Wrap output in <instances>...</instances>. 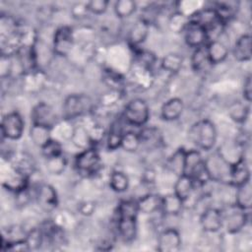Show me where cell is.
<instances>
[{
	"mask_svg": "<svg viewBox=\"0 0 252 252\" xmlns=\"http://www.w3.org/2000/svg\"><path fill=\"white\" fill-rule=\"evenodd\" d=\"M185 109V104L182 98L174 96L165 100L160 107V117L166 122H172L180 118Z\"/></svg>",
	"mask_w": 252,
	"mask_h": 252,
	"instance_id": "cell-17",
	"label": "cell"
},
{
	"mask_svg": "<svg viewBox=\"0 0 252 252\" xmlns=\"http://www.w3.org/2000/svg\"><path fill=\"white\" fill-rule=\"evenodd\" d=\"M188 22L189 15H186L181 11H175L169 15L167 20V27L173 33H182Z\"/></svg>",
	"mask_w": 252,
	"mask_h": 252,
	"instance_id": "cell-32",
	"label": "cell"
},
{
	"mask_svg": "<svg viewBox=\"0 0 252 252\" xmlns=\"http://www.w3.org/2000/svg\"><path fill=\"white\" fill-rule=\"evenodd\" d=\"M249 180H251L250 166L248 160L245 158H242L230 164L229 186L235 188Z\"/></svg>",
	"mask_w": 252,
	"mask_h": 252,
	"instance_id": "cell-16",
	"label": "cell"
},
{
	"mask_svg": "<svg viewBox=\"0 0 252 252\" xmlns=\"http://www.w3.org/2000/svg\"><path fill=\"white\" fill-rule=\"evenodd\" d=\"M142 146L141 139L139 136V133L134 132V131H125L121 144H120V149L127 153H136L140 147Z\"/></svg>",
	"mask_w": 252,
	"mask_h": 252,
	"instance_id": "cell-35",
	"label": "cell"
},
{
	"mask_svg": "<svg viewBox=\"0 0 252 252\" xmlns=\"http://www.w3.org/2000/svg\"><path fill=\"white\" fill-rule=\"evenodd\" d=\"M68 161L64 155L53 157L45 159V169L50 175H61L67 167Z\"/></svg>",
	"mask_w": 252,
	"mask_h": 252,
	"instance_id": "cell-34",
	"label": "cell"
},
{
	"mask_svg": "<svg viewBox=\"0 0 252 252\" xmlns=\"http://www.w3.org/2000/svg\"><path fill=\"white\" fill-rule=\"evenodd\" d=\"M222 211V228L228 234H237L246 227L249 221V212L234 204Z\"/></svg>",
	"mask_w": 252,
	"mask_h": 252,
	"instance_id": "cell-6",
	"label": "cell"
},
{
	"mask_svg": "<svg viewBox=\"0 0 252 252\" xmlns=\"http://www.w3.org/2000/svg\"><path fill=\"white\" fill-rule=\"evenodd\" d=\"M70 14H71L72 18L75 19V20H83V19H85L90 14V12L88 10L87 2H77V3H74L71 6Z\"/></svg>",
	"mask_w": 252,
	"mask_h": 252,
	"instance_id": "cell-42",
	"label": "cell"
},
{
	"mask_svg": "<svg viewBox=\"0 0 252 252\" xmlns=\"http://www.w3.org/2000/svg\"><path fill=\"white\" fill-rule=\"evenodd\" d=\"M10 162V166L18 171L19 173L31 178L32 173L34 172V162L32 157L27 154H12L8 158Z\"/></svg>",
	"mask_w": 252,
	"mask_h": 252,
	"instance_id": "cell-20",
	"label": "cell"
},
{
	"mask_svg": "<svg viewBox=\"0 0 252 252\" xmlns=\"http://www.w3.org/2000/svg\"><path fill=\"white\" fill-rule=\"evenodd\" d=\"M206 50L211 65H218L222 63L225 61L229 53L228 46L219 38L210 40L206 44Z\"/></svg>",
	"mask_w": 252,
	"mask_h": 252,
	"instance_id": "cell-18",
	"label": "cell"
},
{
	"mask_svg": "<svg viewBox=\"0 0 252 252\" xmlns=\"http://www.w3.org/2000/svg\"><path fill=\"white\" fill-rule=\"evenodd\" d=\"M184 64V57L178 52H168L160 59V68L170 74L178 73Z\"/></svg>",
	"mask_w": 252,
	"mask_h": 252,
	"instance_id": "cell-29",
	"label": "cell"
},
{
	"mask_svg": "<svg viewBox=\"0 0 252 252\" xmlns=\"http://www.w3.org/2000/svg\"><path fill=\"white\" fill-rule=\"evenodd\" d=\"M40 152L45 159L50 158L63 155V146L58 139L52 138L42 148H40Z\"/></svg>",
	"mask_w": 252,
	"mask_h": 252,
	"instance_id": "cell-39",
	"label": "cell"
},
{
	"mask_svg": "<svg viewBox=\"0 0 252 252\" xmlns=\"http://www.w3.org/2000/svg\"><path fill=\"white\" fill-rule=\"evenodd\" d=\"M108 186L115 193H124L130 186L129 176L121 170H113L109 175Z\"/></svg>",
	"mask_w": 252,
	"mask_h": 252,
	"instance_id": "cell-31",
	"label": "cell"
},
{
	"mask_svg": "<svg viewBox=\"0 0 252 252\" xmlns=\"http://www.w3.org/2000/svg\"><path fill=\"white\" fill-rule=\"evenodd\" d=\"M137 10V3L134 0H117L113 5V11L117 18L127 19Z\"/></svg>",
	"mask_w": 252,
	"mask_h": 252,
	"instance_id": "cell-36",
	"label": "cell"
},
{
	"mask_svg": "<svg viewBox=\"0 0 252 252\" xmlns=\"http://www.w3.org/2000/svg\"><path fill=\"white\" fill-rule=\"evenodd\" d=\"M95 203L94 201H83L78 205V212L85 217L92 216L95 211Z\"/></svg>",
	"mask_w": 252,
	"mask_h": 252,
	"instance_id": "cell-45",
	"label": "cell"
},
{
	"mask_svg": "<svg viewBox=\"0 0 252 252\" xmlns=\"http://www.w3.org/2000/svg\"><path fill=\"white\" fill-rule=\"evenodd\" d=\"M204 161L210 181L229 185L230 163L218 151L210 154Z\"/></svg>",
	"mask_w": 252,
	"mask_h": 252,
	"instance_id": "cell-4",
	"label": "cell"
},
{
	"mask_svg": "<svg viewBox=\"0 0 252 252\" xmlns=\"http://www.w3.org/2000/svg\"><path fill=\"white\" fill-rule=\"evenodd\" d=\"M75 43V32L70 26L58 27L52 35V52L60 57L70 54Z\"/></svg>",
	"mask_w": 252,
	"mask_h": 252,
	"instance_id": "cell-7",
	"label": "cell"
},
{
	"mask_svg": "<svg viewBox=\"0 0 252 252\" xmlns=\"http://www.w3.org/2000/svg\"><path fill=\"white\" fill-rule=\"evenodd\" d=\"M190 63H191L192 70L197 73L204 71V69L208 65H211L209 62V59H208L206 45L193 50L191 58H190Z\"/></svg>",
	"mask_w": 252,
	"mask_h": 252,
	"instance_id": "cell-33",
	"label": "cell"
},
{
	"mask_svg": "<svg viewBox=\"0 0 252 252\" xmlns=\"http://www.w3.org/2000/svg\"><path fill=\"white\" fill-rule=\"evenodd\" d=\"M188 138L197 149L204 152L214 150L218 140V130L215 123L204 118L193 123L188 130Z\"/></svg>",
	"mask_w": 252,
	"mask_h": 252,
	"instance_id": "cell-1",
	"label": "cell"
},
{
	"mask_svg": "<svg viewBox=\"0 0 252 252\" xmlns=\"http://www.w3.org/2000/svg\"><path fill=\"white\" fill-rule=\"evenodd\" d=\"M251 79H252L251 74H248L245 77L243 85H242L243 100H245L248 103H250L252 100V81H251Z\"/></svg>",
	"mask_w": 252,
	"mask_h": 252,
	"instance_id": "cell-44",
	"label": "cell"
},
{
	"mask_svg": "<svg viewBox=\"0 0 252 252\" xmlns=\"http://www.w3.org/2000/svg\"><path fill=\"white\" fill-rule=\"evenodd\" d=\"M182 34L185 43L193 49L205 46L209 42V35L206 29L190 19Z\"/></svg>",
	"mask_w": 252,
	"mask_h": 252,
	"instance_id": "cell-10",
	"label": "cell"
},
{
	"mask_svg": "<svg viewBox=\"0 0 252 252\" xmlns=\"http://www.w3.org/2000/svg\"><path fill=\"white\" fill-rule=\"evenodd\" d=\"M136 202L139 213L143 215H152L160 210L161 196L156 193L148 192L140 196Z\"/></svg>",
	"mask_w": 252,
	"mask_h": 252,
	"instance_id": "cell-21",
	"label": "cell"
},
{
	"mask_svg": "<svg viewBox=\"0 0 252 252\" xmlns=\"http://www.w3.org/2000/svg\"><path fill=\"white\" fill-rule=\"evenodd\" d=\"M1 135L8 141H18L25 131V120L18 111H11L1 119Z\"/></svg>",
	"mask_w": 252,
	"mask_h": 252,
	"instance_id": "cell-8",
	"label": "cell"
},
{
	"mask_svg": "<svg viewBox=\"0 0 252 252\" xmlns=\"http://www.w3.org/2000/svg\"><path fill=\"white\" fill-rule=\"evenodd\" d=\"M151 116V110L148 102L141 97L130 99L122 113V119L131 126L144 127L147 125Z\"/></svg>",
	"mask_w": 252,
	"mask_h": 252,
	"instance_id": "cell-3",
	"label": "cell"
},
{
	"mask_svg": "<svg viewBox=\"0 0 252 252\" xmlns=\"http://www.w3.org/2000/svg\"><path fill=\"white\" fill-rule=\"evenodd\" d=\"M32 200V195L30 191V186L15 193V203L19 207L27 206Z\"/></svg>",
	"mask_w": 252,
	"mask_h": 252,
	"instance_id": "cell-43",
	"label": "cell"
},
{
	"mask_svg": "<svg viewBox=\"0 0 252 252\" xmlns=\"http://www.w3.org/2000/svg\"><path fill=\"white\" fill-rule=\"evenodd\" d=\"M52 129L42 126V125H37V124H31L30 127V138L32 142V144L39 149L42 148L50 139H52Z\"/></svg>",
	"mask_w": 252,
	"mask_h": 252,
	"instance_id": "cell-30",
	"label": "cell"
},
{
	"mask_svg": "<svg viewBox=\"0 0 252 252\" xmlns=\"http://www.w3.org/2000/svg\"><path fill=\"white\" fill-rule=\"evenodd\" d=\"M232 56L238 62H248L252 56V38L249 33L239 35L232 47Z\"/></svg>",
	"mask_w": 252,
	"mask_h": 252,
	"instance_id": "cell-19",
	"label": "cell"
},
{
	"mask_svg": "<svg viewBox=\"0 0 252 252\" xmlns=\"http://www.w3.org/2000/svg\"><path fill=\"white\" fill-rule=\"evenodd\" d=\"M234 205L244 211H250L252 207V186L251 180L235 187Z\"/></svg>",
	"mask_w": 252,
	"mask_h": 252,
	"instance_id": "cell-26",
	"label": "cell"
},
{
	"mask_svg": "<svg viewBox=\"0 0 252 252\" xmlns=\"http://www.w3.org/2000/svg\"><path fill=\"white\" fill-rule=\"evenodd\" d=\"M74 165L80 174L93 177L103 164L101 163L100 155L96 147H92L86 150H81L76 155Z\"/></svg>",
	"mask_w": 252,
	"mask_h": 252,
	"instance_id": "cell-5",
	"label": "cell"
},
{
	"mask_svg": "<svg viewBox=\"0 0 252 252\" xmlns=\"http://www.w3.org/2000/svg\"><path fill=\"white\" fill-rule=\"evenodd\" d=\"M182 238L174 227H167L158 233L157 250L159 252H176L181 249Z\"/></svg>",
	"mask_w": 252,
	"mask_h": 252,
	"instance_id": "cell-12",
	"label": "cell"
},
{
	"mask_svg": "<svg viewBox=\"0 0 252 252\" xmlns=\"http://www.w3.org/2000/svg\"><path fill=\"white\" fill-rule=\"evenodd\" d=\"M26 241L31 250H37L44 244V235L42 229L39 226H33L27 230Z\"/></svg>",
	"mask_w": 252,
	"mask_h": 252,
	"instance_id": "cell-37",
	"label": "cell"
},
{
	"mask_svg": "<svg viewBox=\"0 0 252 252\" xmlns=\"http://www.w3.org/2000/svg\"><path fill=\"white\" fill-rule=\"evenodd\" d=\"M109 1L107 0H91L87 2L88 10L94 15H102L108 9Z\"/></svg>",
	"mask_w": 252,
	"mask_h": 252,
	"instance_id": "cell-41",
	"label": "cell"
},
{
	"mask_svg": "<svg viewBox=\"0 0 252 252\" xmlns=\"http://www.w3.org/2000/svg\"><path fill=\"white\" fill-rule=\"evenodd\" d=\"M94 108L92 98L85 94H71L67 95L62 103V119L72 121L87 115Z\"/></svg>",
	"mask_w": 252,
	"mask_h": 252,
	"instance_id": "cell-2",
	"label": "cell"
},
{
	"mask_svg": "<svg viewBox=\"0 0 252 252\" xmlns=\"http://www.w3.org/2000/svg\"><path fill=\"white\" fill-rule=\"evenodd\" d=\"M199 223L206 233H217L222 229V211L210 207L199 215Z\"/></svg>",
	"mask_w": 252,
	"mask_h": 252,
	"instance_id": "cell-13",
	"label": "cell"
},
{
	"mask_svg": "<svg viewBox=\"0 0 252 252\" xmlns=\"http://www.w3.org/2000/svg\"><path fill=\"white\" fill-rule=\"evenodd\" d=\"M227 114L233 122L242 125L249 121L250 103L245 100H234L228 105Z\"/></svg>",
	"mask_w": 252,
	"mask_h": 252,
	"instance_id": "cell-22",
	"label": "cell"
},
{
	"mask_svg": "<svg viewBox=\"0 0 252 252\" xmlns=\"http://www.w3.org/2000/svg\"><path fill=\"white\" fill-rule=\"evenodd\" d=\"M186 150L184 148L176 149L165 160V167L177 176L182 175L184 171V161H185Z\"/></svg>",
	"mask_w": 252,
	"mask_h": 252,
	"instance_id": "cell-28",
	"label": "cell"
},
{
	"mask_svg": "<svg viewBox=\"0 0 252 252\" xmlns=\"http://www.w3.org/2000/svg\"><path fill=\"white\" fill-rule=\"evenodd\" d=\"M69 139L71 143L80 151L94 147L93 145L89 130L85 124H77L73 126Z\"/></svg>",
	"mask_w": 252,
	"mask_h": 252,
	"instance_id": "cell-23",
	"label": "cell"
},
{
	"mask_svg": "<svg viewBox=\"0 0 252 252\" xmlns=\"http://www.w3.org/2000/svg\"><path fill=\"white\" fill-rule=\"evenodd\" d=\"M150 27L151 25L146 20L139 18L128 31L127 40L129 45L134 48L140 47L149 36Z\"/></svg>",
	"mask_w": 252,
	"mask_h": 252,
	"instance_id": "cell-15",
	"label": "cell"
},
{
	"mask_svg": "<svg viewBox=\"0 0 252 252\" xmlns=\"http://www.w3.org/2000/svg\"><path fill=\"white\" fill-rule=\"evenodd\" d=\"M14 56L1 54L0 59V76L4 80L9 78L13 73L14 68Z\"/></svg>",
	"mask_w": 252,
	"mask_h": 252,
	"instance_id": "cell-40",
	"label": "cell"
},
{
	"mask_svg": "<svg viewBox=\"0 0 252 252\" xmlns=\"http://www.w3.org/2000/svg\"><path fill=\"white\" fill-rule=\"evenodd\" d=\"M142 145H150V146H158L160 143V133L158 129L155 127H143V129L138 132Z\"/></svg>",
	"mask_w": 252,
	"mask_h": 252,
	"instance_id": "cell-38",
	"label": "cell"
},
{
	"mask_svg": "<svg viewBox=\"0 0 252 252\" xmlns=\"http://www.w3.org/2000/svg\"><path fill=\"white\" fill-rule=\"evenodd\" d=\"M137 215L117 214V232L124 242H132L138 233Z\"/></svg>",
	"mask_w": 252,
	"mask_h": 252,
	"instance_id": "cell-14",
	"label": "cell"
},
{
	"mask_svg": "<svg viewBox=\"0 0 252 252\" xmlns=\"http://www.w3.org/2000/svg\"><path fill=\"white\" fill-rule=\"evenodd\" d=\"M34 199L37 205L46 212L54 211L59 203L56 189L48 183H40L35 187Z\"/></svg>",
	"mask_w": 252,
	"mask_h": 252,
	"instance_id": "cell-11",
	"label": "cell"
},
{
	"mask_svg": "<svg viewBox=\"0 0 252 252\" xmlns=\"http://www.w3.org/2000/svg\"><path fill=\"white\" fill-rule=\"evenodd\" d=\"M195 184L191 177L182 174L177 176L174 186H173V193L176 194L184 203L192 196L195 190Z\"/></svg>",
	"mask_w": 252,
	"mask_h": 252,
	"instance_id": "cell-27",
	"label": "cell"
},
{
	"mask_svg": "<svg viewBox=\"0 0 252 252\" xmlns=\"http://www.w3.org/2000/svg\"><path fill=\"white\" fill-rule=\"evenodd\" d=\"M31 120L32 124L42 125L50 129H53L59 122L55 109L45 101H40L32 108Z\"/></svg>",
	"mask_w": 252,
	"mask_h": 252,
	"instance_id": "cell-9",
	"label": "cell"
},
{
	"mask_svg": "<svg viewBox=\"0 0 252 252\" xmlns=\"http://www.w3.org/2000/svg\"><path fill=\"white\" fill-rule=\"evenodd\" d=\"M184 204V201L172 192L161 196L160 211L164 216H178L183 211Z\"/></svg>",
	"mask_w": 252,
	"mask_h": 252,
	"instance_id": "cell-25",
	"label": "cell"
},
{
	"mask_svg": "<svg viewBox=\"0 0 252 252\" xmlns=\"http://www.w3.org/2000/svg\"><path fill=\"white\" fill-rule=\"evenodd\" d=\"M124 132L125 130L122 124V119H115L111 122L105 137V144L108 151H115L120 149V144Z\"/></svg>",
	"mask_w": 252,
	"mask_h": 252,
	"instance_id": "cell-24",
	"label": "cell"
}]
</instances>
